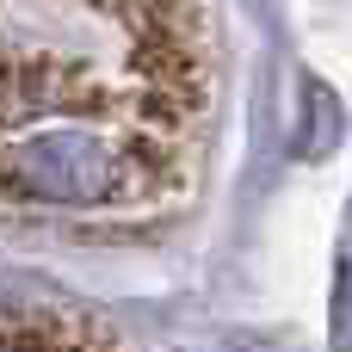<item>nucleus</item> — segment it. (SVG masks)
I'll return each instance as SVG.
<instances>
[{"label": "nucleus", "instance_id": "f257e3e1", "mask_svg": "<svg viewBox=\"0 0 352 352\" xmlns=\"http://www.w3.org/2000/svg\"><path fill=\"white\" fill-rule=\"evenodd\" d=\"M210 0H0V204L56 223L173 210L210 148Z\"/></svg>", "mask_w": 352, "mask_h": 352}, {"label": "nucleus", "instance_id": "f03ea898", "mask_svg": "<svg viewBox=\"0 0 352 352\" xmlns=\"http://www.w3.org/2000/svg\"><path fill=\"white\" fill-rule=\"evenodd\" d=\"M0 352H136V346L87 316H68V309L0 303Z\"/></svg>", "mask_w": 352, "mask_h": 352}]
</instances>
